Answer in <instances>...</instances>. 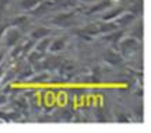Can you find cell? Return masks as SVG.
<instances>
[{
    "label": "cell",
    "mask_w": 151,
    "mask_h": 133,
    "mask_svg": "<svg viewBox=\"0 0 151 133\" xmlns=\"http://www.w3.org/2000/svg\"><path fill=\"white\" fill-rule=\"evenodd\" d=\"M3 35H4V45L9 46V48L14 46L20 41V38H21V34H20V31L17 30L16 27L7 28L6 31H3Z\"/></svg>",
    "instance_id": "6da1fadb"
},
{
    "label": "cell",
    "mask_w": 151,
    "mask_h": 133,
    "mask_svg": "<svg viewBox=\"0 0 151 133\" xmlns=\"http://www.w3.org/2000/svg\"><path fill=\"white\" fill-rule=\"evenodd\" d=\"M120 46L124 51V53H130V51H136L139 48V41L134 37H127V38H122L120 39Z\"/></svg>",
    "instance_id": "7a4b0ae2"
},
{
    "label": "cell",
    "mask_w": 151,
    "mask_h": 133,
    "mask_svg": "<svg viewBox=\"0 0 151 133\" xmlns=\"http://www.w3.org/2000/svg\"><path fill=\"white\" fill-rule=\"evenodd\" d=\"M104 59H105L109 64H112V66H116V64L122 63V56H120L119 53H116L115 51H112V49H106V51L104 52Z\"/></svg>",
    "instance_id": "3957f363"
},
{
    "label": "cell",
    "mask_w": 151,
    "mask_h": 133,
    "mask_svg": "<svg viewBox=\"0 0 151 133\" xmlns=\"http://www.w3.org/2000/svg\"><path fill=\"white\" fill-rule=\"evenodd\" d=\"M74 16V13L73 11H67V13H62V14H58V16L53 18V24L56 25H70L69 24V20H70L71 17Z\"/></svg>",
    "instance_id": "277c9868"
},
{
    "label": "cell",
    "mask_w": 151,
    "mask_h": 133,
    "mask_svg": "<svg viewBox=\"0 0 151 133\" xmlns=\"http://www.w3.org/2000/svg\"><path fill=\"white\" fill-rule=\"evenodd\" d=\"M136 20V14L134 13H122L120 16H118L115 18V22L119 25H127L130 24L132 21H134Z\"/></svg>",
    "instance_id": "5b68a950"
},
{
    "label": "cell",
    "mask_w": 151,
    "mask_h": 133,
    "mask_svg": "<svg viewBox=\"0 0 151 133\" xmlns=\"http://www.w3.org/2000/svg\"><path fill=\"white\" fill-rule=\"evenodd\" d=\"M49 34H50V30L49 28H46V27H38V28H35V30H32L31 31V39H34V41H39V39H42V38L48 37Z\"/></svg>",
    "instance_id": "8992f818"
},
{
    "label": "cell",
    "mask_w": 151,
    "mask_h": 133,
    "mask_svg": "<svg viewBox=\"0 0 151 133\" xmlns=\"http://www.w3.org/2000/svg\"><path fill=\"white\" fill-rule=\"evenodd\" d=\"M97 24H98L99 34H108V32L118 30V24L113 21H102V22H97Z\"/></svg>",
    "instance_id": "52a82bcc"
},
{
    "label": "cell",
    "mask_w": 151,
    "mask_h": 133,
    "mask_svg": "<svg viewBox=\"0 0 151 133\" xmlns=\"http://www.w3.org/2000/svg\"><path fill=\"white\" fill-rule=\"evenodd\" d=\"M81 35H84V37L90 38V37H95V35H98L99 34V30H98V24L95 22H92V24H88V25H86L83 30L80 31Z\"/></svg>",
    "instance_id": "ba28073f"
},
{
    "label": "cell",
    "mask_w": 151,
    "mask_h": 133,
    "mask_svg": "<svg viewBox=\"0 0 151 133\" xmlns=\"http://www.w3.org/2000/svg\"><path fill=\"white\" fill-rule=\"evenodd\" d=\"M111 4H112V1H111V0H102V1H99V3H97L95 6H92L91 9H88V11H87V14L90 16V14H95V13L104 11L105 9H108V7H109Z\"/></svg>",
    "instance_id": "9c48e42d"
},
{
    "label": "cell",
    "mask_w": 151,
    "mask_h": 133,
    "mask_svg": "<svg viewBox=\"0 0 151 133\" xmlns=\"http://www.w3.org/2000/svg\"><path fill=\"white\" fill-rule=\"evenodd\" d=\"M66 45V38H56V39H52L50 41V45H49V51L50 52H60L62 49L65 48Z\"/></svg>",
    "instance_id": "30bf717a"
},
{
    "label": "cell",
    "mask_w": 151,
    "mask_h": 133,
    "mask_svg": "<svg viewBox=\"0 0 151 133\" xmlns=\"http://www.w3.org/2000/svg\"><path fill=\"white\" fill-rule=\"evenodd\" d=\"M123 7H116V9H112V10L106 11L102 16V21H113L118 16H120L123 13Z\"/></svg>",
    "instance_id": "8fae6325"
},
{
    "label": "cell",
    "mask_w": 151,
    "mask_h": 133,
    "mask_svg": "<svg viewBox=\"0 0 151 133\" xmlns=\"http://www.w3.org/2000/svg\"><path fill=\"white\" fill-rule=\"evenodd\" d=\"M123 34H124V31L115 30V31H112V32H108V34L104 37V39H105V41H109V42H119V41L123 38Z\"/></svg>",
    "instance_id": "7c38bea8"
},
{
    "label": "cell",
    "mask_w": 151,
    "mask_h": 133,
    "mask_svg": "<svg viewBox=\"0 0 151 133\" xmlns=\"http://www.w3.org/2000/svg\"><path fill=\"white\" fill-rule=\"evenodd\" d=\"M52 4V3H48V1H41L37 7H34L32 10H31V14L34 16H41V14H45L46 11H48L49 6Z\"/></svg>",
    "instance_id": "4fadbf2b"
},
{
    "label": "cell",
    "mask_w": 151,
    "mask_h": 133,
    "mask_svg": "<svg viewBox=\"0 0 151 133\" xmlns=\"http://www.w3.org/2000/svg\"><path fill=\"white\" fill-rule=\"evenodd\" d=\"M50 41H52V39H50V38H48V37H45V38H42V39H39V41H38V43H37V51H39V52H45V51H46V49L49 48V45H50Z\"/></svg>",
    "instance_id": "5bb4252c"
},
{
    "label": "cell",
    "mask_w": 151,
    "mask_h": 133,
    "mask_svg": "<svg viewBox=\"0 0 151 133\" xmlns=\"http://www.w3.org/2000/svg\"><path fill=\"white\" fill-rule=\"evenodd\" d=\"M42 56H43V53L35 49V51H32V52H29V55H28V60H29L31 63H39V62L42 60Z\"/></svg>",
    "instance_id": "9a60e30c"
},
{
    "label": "cell",
    "mask_w": 151,
    "mask_h": 133,
    "mask_svg": "<svg viewBox=\"0 0 151 133\" xmlns=\"http://www.w3.org/2000/svg\"><path fill=\"white\" fill-rule=\"evenodd\" d=\"M41 3V0H21V7L24 10H32Z\"/></svg>",
    "instance_id": "2e32d148"
},
{
    "label": "cell",
    "mask_w": 151,
    "mask_h": 133,
    "mask_svg": "<svg viewBox=\"0 0 151 133\" xmlns=\"http://www.w3.org/2000/svg\"><path fill=\"white\" fill-rule=\"evenodd\" d=\"M31 81L32 83H45L49 81V74L48 73H41L38 76H31Z\"/></svg>",
    "instance_id": "e0dca14e"
},
{
    "label": "cell",
    "mask_w": 151,
    "mask_h": 133,
    "mask_svg": "<svg viewBox=\"0 0 151 133\" xmlns=\"http://www.w3.org/2000/svg\"><path fill=\"white\" fill-rule=\"evenodd\" d=\"M31 76H32V70L28 67V70H27V67L22 70V73L21 74H18V80L20 81H24L25 79H31Z\"/></svg>",
    "instance_id": "ac0fdd59"
},
{
    "label": "cell",
    "mask_w": 151,
    "mask_h": 133,
    "mask_svg": "<svg viewBox=\"0 0 151 133\" xmlns=\"http://www.w3.org/2000/svg\"><path fill=\"white\" fill-rule=\"evenodd\" d=\"M13 51H11V58H18L20 55H22V45H14L11 46Z\"/></svg>",
    "instance_id": "d6986e66"
},
{
    "label": "cell",
    "mask_w": 151,
    "mask_h": 133,
    "mask_svg": "<svg viewBox=\"0 0 151 133\" xmlns=\"http://www.w3.org/2000/svg\"><path fill=\"white\" fill-rule=\"evenodd\" d=\"M22 24H27V17L25 16H21V17H17L11 21V25L13 27H17V25H22Z\"/></svg>",
    "instance_id": "ffe728a7"
},
{
    "label": "cell",
    "mask_w": 151,
    "mask_h": 133,
    "mask_svg": "<svg viewBox=\"0 0 151 133\" xmlns=\"http://www.w3.org/2000/svg\"><path fill=\"white\" fill-rule=\"evenodd\" d=\"M62 116H63V119H65V121H70L71 118H73V113H71L70 111H65Z\"/></svg>",
    "instance_id": "44dd1931"
},
{
    "label": "cell",
    "mask_w": 151,
    "mask_h": 133,
    "mask_svg": "<svg viewBox=\"0 0 151 133\" xmlns=\"http://www.w3.org/2000/svg\"><path fill=\"white\" fill-rule=\"evenodd\" d=\"M116 121H118V122H129V118L123 116V115H119V116L116 118Z\"/></svg>",
    "instance_id": "7402d4cb"
},
{
    "label": "cell",
    "mask_w": 151,
    "mask_h": 133,
    "mask_svg": "<svg viewBox=\"0 0 151 133\" xmlns=\"http://www.w3.org/2000/svg\"><path fill=\"white\" fill-rule=\"evenodd\" d=\"M4 102H6V97H4V93H3V94L0 95V105H1V104H4Z\"/></svg>",
    "instance_id": "603a6c76"
},
{
    "label": "cell",
    "mask_w": 151,
    "mask_h": 133,
    "mask_svg": "<svg viewBox=\"0 0 151 133\" xmlns=\"http://www.w3.org/2000/svg\"><path fill=\"white\" fill-rule=\"evenodd\" d=\"M3 55H4V53L0 52V63H1V60H3Z\"/></svg>",
    "instance_id": "cb8c5ba5"
},
{
    "label": "cell",
    "mask_w": 151,
    "mask_h": 133,
    "mask_svg": "<svg viewBox=\"0 0 151 133\" xmlns=\"http://www.w3.org/2000/svg\"><path fill=\"white\" fill-rule=\"evenodd\" d=\"M3 31H4V28H1V27H0V38H1V34H3Z\"/></svg>",
    "instance_id": "d4e9b609"
},
{
    "label": "cell",
    "mask_w": 151,
    "mask_h": 133,
    "mask_svg": "<svg viewBox=\"0 0 151 133\" xmlns=\"http://www.w3.org/2000/svg\"><path fill=\"white\" fill-rule=\"evenodd\" d=\"M83 1H88V0H83Z\"/></svg>",
    "instance_id": "484cf974"
}]
</instances>
